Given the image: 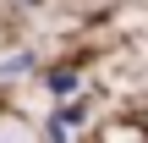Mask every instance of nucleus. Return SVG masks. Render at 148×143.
<instances>
[{
  "instance_id": "2",
  "label": "nucleus",
  "mask_w": 148,
  "mask_h": 143,
  "mask_svg": "<svg viewBox=\"0 0 148 143\" xmlns=\"http://www.w3.org/2000/svg\"><path fill=\"white\" fill-rule=\"evenodd\" d=\"M22 72H33V50H16L0 61V77H22Z\"/></svg>"
},
{
  "instance_id": "1",
  "label": "nucleus",
  "mask_w": 148,
  "mask_h": 143,
  "mask_svg": "<svg viewBox=\"0 0 148 143\" xmlns=\"http://www.w3.org/2000/svg\"><path fill=\"white\" fill-rule=\"evenodd\" d=\"M44 94L49 99H77L82 94V72L77 66H49L44 72Z\"/></svg>"
}]
</instances>
